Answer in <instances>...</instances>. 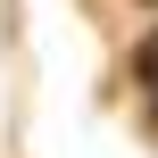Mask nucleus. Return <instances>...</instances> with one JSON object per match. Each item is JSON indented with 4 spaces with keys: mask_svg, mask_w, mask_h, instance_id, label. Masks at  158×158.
<instances>
[{
    "mask_svg": "<svg viewBox=\"0 0 158 158\" xmlns=\"http://www.w3.org/2000/svg\"><path fill=\"white\" fill-rule=\"evenodd\" d=\"M133 75H142V83H150V92H158V25H150V33H142V50H133Z\"/></svg>",
    "mask_w": 158,
    "mask_h": 158,
    "instance_id": "1",
    "label": "nucleus"
},
{
    "mask_svg": "<svg viewBox=\"0 0 158 158\" xmlns=\"http://www.w3.org/2000/svg\"><path fill=\"white\" fill-rule=\"evenodd\" d=\"M150 125H158V92H150Z\"/></svg>",
    "mask_w": 158,
    "mask_h": 158,
    "instance_id": "2",
    "label": "nucleus"
}]
</instances>
